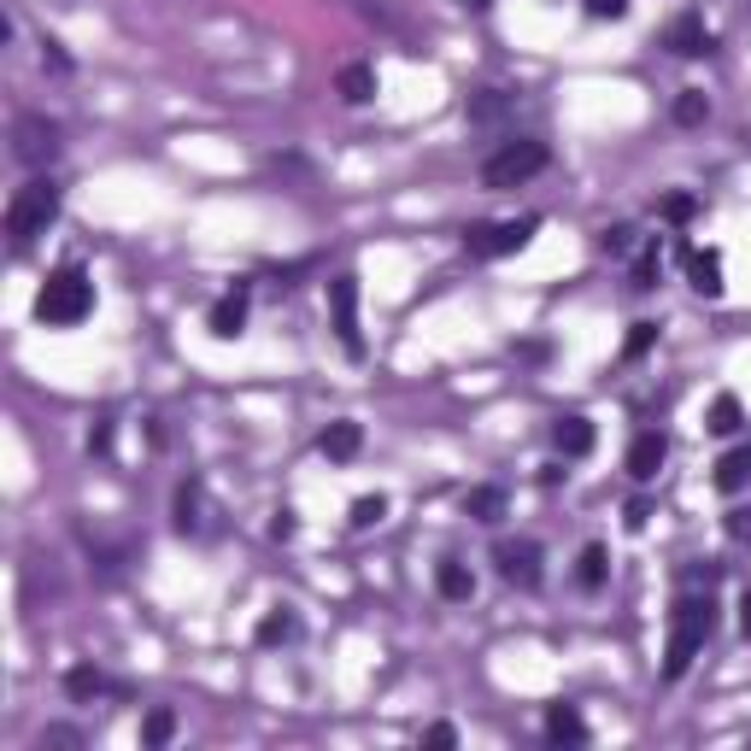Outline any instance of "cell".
Listing matches in <instances>:
<instances>
[{"label":"cell","mask_w":751,"mask_h":751,"mask_svg":"<svg viewBox=\"0 0 751 751\" xmlns=\"http://www.w3.org/2000/svg\"><path fill=\"white\" fill-rule=\"evenodd\" d=\"M711 628H716V604L711 594H692L675 604V616H670V646H663V675L670 682H682V675L692 670V658H699V646L711 640Z\"/></svg>","instance_id":"1"},{"label":"cell","mask_w":751,"mask_h":751,"mask_svg":"<svg viewBox=\"0 0 751 751\" xmlns=\"http://www.w3.org/2000/svg\"><path fill=\"white\" fill-rule=\"evenodd\" d=\"M53 218H60V188H53L48 177H30L18 194L7 200V236H12V247H30L36 236H48Z\"/></svg>","instance_id":"2"},{"label":"cell","mask_w":751,"mask_h":751,"mask_svg":"<svg viewBox=\"0 0 751 751\" xmlns=\"http://www.w3.org/2000/svg\"><path fill=\"white\" fill-rule=\"evenodd\" d=\"M89 311H94V282L82 277V270H53V277L41 282V294H36V317H41V323L71 329V323H82Z\"/></svg>","instance_id":"3"},{"label":"cell","mask_w":751,"mask_h":751,"mask_svg":"<svg viewBox=\"0 0 751 751\" xmlns=\"http://www.w3.org/2000/svg\"><path fill=\"white\" fill-rule=\"evenodd\" d=\"M546 141H505V148L482 165V177H487V188H523L534 170H546Z\"/></svg>","instance_id":"4"},{"label":"cell","mask_w":751,"mask_h":751,"mask_svg":"<svg viewBox=\"0 0 751 751\" xmlns=\"http://www.w3.org/2000/svg\"><path fill=\"white\" fill-rule=\"evenodd\" d=\"M540 218H505V224H475L464 236V253L470 258H505V253H523L534 241Z\"/></svg>","instance_id":"5"},{"label":"cell","mask_w":751,"mask_h":751,"mask_svg":"<svg viewBox=\"0 0 751 751\" xmlns=\"http://www.w3.org/2000/svg\"><path fill=\"white\" fill-rule=\"evenodd\" d=\"M329 311H335V335L346 346V358H365V329H358V282L353 277H329Z\"/></svg>","instance_id":"6"},{"label":"cell","mask_w":751,"mask_h":751,"mask_svg":"<svg viewBox=\"0 0 751 751\" xmlns=\"http://www.w3.org/2000/svg\"><path fill=\"white\" fill-rule=\"evenodd\" d=\"M499 575L517 582V587H534L540 582V546L534 540H505L499 546Z\"/></svg>","instance_id":"7"},{"label":"cell","mask_w":751,"mask_h":751,"mask_svg":"<svg viewBox=\"0 0 751 751\" xmlns=\"http://www.w3.org/2000/svg\"><path fill=\"white\" fill-rule=\"evenodd\" d=\"M53 148H60V129L48 118H18V158L24 165H48Z\"/></svg>","instance_id":"8"},{"label":"cell","mask_w":751,"mask_h":751,"mask_svg":"<svg viewBox=\"0 0 751 751\" xmlns=\"http://www.w3.org/2000/svg\"><path fill=\"white\" fill-rule=\"evenodd\" d=\"M663 458H670V441H663V435H634V446H628V475H634V482H652V475L663 470Z\"/></svg>","instance_id":"9"},{"label":"cell","mask_w":751,"mask_h":751,"mask_svg":"<svg viewBox=\"0 0 751 751\" xmlns=\"http://www.w3.org/2000/svg\"><path fill=\"white\" fill-rule=\"evenodd\" d=\"M206 323H212V335H218V341H236L241 329H247V294H241V288H236V294H224L218 306H212Z\"/></svg>","instance_id":"10"},{"label":"cell","mask_w":751,"mask_h":751,"mask_svg":"<svg viewBox=\"0 0 751 751\" xmlns=\"http://www.w3.org/2000/svg\"><path fill=\"white\" fill-rule=\"evenodd\" d=\"M687 277H692V288H699L704 300H716L722 288H728V282H722V253H716V247H704V253H687Z\"/></svg>","instance_id":"11"},{"label":"cell","mask_w":751,"mask_h":751,"mask_svg":"<svg viewBox=\"0 0 751 751\" xmlns=\"http://www.w3.org/2000/svg\"><path fill=\"white\" fill-rule=\"evenodd\" d=\"M552 441H558L563 458H587L594 453V423H587V417H558Z\"/></svg>","instance_id":"12"},{"label":"cell","mask_w":751,"mask_h":751,"mask_svg":"<svg viewBox=\"0 0 751 751\" xmlns=\"http://www.w3.org/2000/svg\"><path fill=\"white\" fill-rule=\"evenodd\" d=\"M546 740H558V746H582V740H587L582 711H575V704H552V711H546Z\"/></svg>","instance_id":"13"},{"label":"cell","mask_w":751,"mask_h":751,"mask_svg":"<svg viewBox=\"0 0 751 751\" xmlns=\"http://www.w3.org/2000/svg\"><path fill=\"white\" fill-rule=\"evenodd\" d=\"M670 48L682 53V60H699V53H711V36H704V24L692 18V12H682V18L670 24Z\"/></svg>","instance_id":"14"},{"label":"cell","mask_w":751,"mask_h":751,"mask_svg":"<svg viewBox=\"0 0 751 751\" xmlns=\"http://www.w3.org/2000/svg\"><path fill=\"white\" fill-rule=\"evenodd\" d=\"M716 487H722V494H740V487H751V441H740L716 464Z\"/></svg>","instance_id":"15"},{"label":"cell","mask_w":751,"mask_h":751,"mask_svg":"<svg viewBox=\"0 0 751 751\" xmlns=\"http://www.w3.org/2000/svg\"><path fill=\"white\" fill-rule=\"evenodd\" d=\"M435 587H441V599H453V604H464L470 594H475V575L464 570L458 558H446L441 570H435Z\"/></svg>","instance_id":"16"},{"label":"cell","mask_w":751,"mask_h":751,"mask_svg":"<svg viewBox=\"0 0 751 751\" xmlns=\"http://www.w3.org/2000/svg\"><path fill=\"white\" fill-rule=\"evenodd\" d=\"M335 89H341V100H346V106H365V100L376 94V71H370V65H341Z\"/></svg>","instance_id":"17"},{"label":"cell","mask_w":751,"mask_h":751,"mask_svg":"<svg viewBox=\"0 0 751 751\" xmlns=\"http://www.w3.org/2000/svg\"><path fill=\"white\" fill-rule=\"evenodd\" d=\"M358 441H365V429H358V423H329L317 446H323V458H353Z\"/></svg>","instance_id":"18"},{"label":"cell","mask_w":751,"mask_h":751,"mask_svg":"<svg viewBox=\"0 0 751 751\" xmlns=\"http://www.w3.org/2000/svg\"><path fill=\"white\" fill-rule=\"evenodd\" d=\"M604 575H611V552H604V546H587L582 563H575V582H582L587 594H599V587H604Z\"/></svg>","instance_id":"19"},{"label":"cell","mask_w":751,"mask_h":751,"mask_svg":"<svg viewBox=\"0 0 751 751\" xmlns=\"http://www.w3.org/2000/svg\"><path fill=\"white\" fill-rule=\"evenodd\" d=\"M464 511L475 517V523H499L505 517V487H475V494L464 499Z\"/></svg>","instance_id":"20"},{"label":"cell","mask_w":751,"mask_h":751,"mask_svg":"<svg viewBox=\"0 0 751 751\" xmlns=\"http://www.w3.org/2000/svg\"><path fill=\"white\" fill-rule=\"evenodd\" d=\"M740 423H746L740 399H734V394H716V399H711V429H716V435H740Z\"/></svg>","instance_id":"21"},{"label":"cell","mask_w":751,"mask_h":751,"mask_svg":"<svg viewBox=\"0 0 751 751\" xmlns=\"http://www.w3.org/2000/svg\"><path fill=\"white\" fill-rule=\"evenodd\" d=\"M258 646H282V640H294V616L288 611H265L258 616V634H253Z\"/></svg>","instance_id":"22"},{"label":"cell","mask_w":751,"mask_h":751,"mask_svg":"<svg viewBox=\"0 0 751 751\" xmlns=\"http://www.w3.org/2000/svg\"><path fill=\"white\" fill-rule=\"evenodd\" d=\"M65 692H71V699H100V692H106V675L82 663V670H71V675H65Z\"/></svg>","instance_id":"23"},{"label":"cell","mask_w":751,"mask_h":751,"mask_svg":"<svg viewBox=\"0 0 751 751\" xmlns=\"http://www.w3.org/2000/svg\"><path fill=\"white\" fill-rule=\"evenodd\" d=\"M704 118H711V100H704L699 89H682V100H675V124H704Z\"/></svg>","instance_id":"24"},{"label":"cell","mask_w":751,"mask_h":751,"mask_svg":"<svg viewBox=\"0 0 751 751\" xmlns=\"http://www.w3.org/2000/svg\"><path fill=\"white\" fill-rule=\"evenodd\" d=\"M177 529H182V534L200 529V487H194V482L177 487Z\"/></svg>","instance_id":"25"},{"label":"cell","mask_w":751,"mask_h":751,"mask_svg":"<svg viewBox=\"0 0 751 751\" xmlns=\"http://www.w3.org/2000/svg\"><path fill=\"white\" fill-rule=\"evenodd\" d=\"M170 734H177V716H170V711H148V722H141V740H148V746H165Z\"/></svg>","instance_id":"26"},{"label":"cell","mask_w":751,"mask_h":751,"mask_svg":"<svg viewBox=\"0 0 751 751\" xmlns=\"http://www.w3.org/2000/svg\"><path fill=\"white\" fill-rule=\"evenodd\" d=\"M382 517H387V499L382 494H365V499L353 505V529H376Z\"/></svg>","instance_id":"27"},{"label":"cell","mask_w":751,"mask_h":751,"mask_svg":"<svg viewBox=\"0 0 751 751\" xmlns=\"http://www.w3.org/2000/svg\"><path fill=\"white\" fill-rule=\"evenodd\" d=\"M652 341H658V323H634L628 341H623V358H646V353H652Z\"/></svg>","instance_id":"28"},{"label":"cell","mask_w":751,"mask_h":751,"mask_svg":"<svg viewBox=\"0 0 751 751\" xmlns=\"http://www.w3.org/2000/svg\"><path fill=\"white\" fill-rule=\"evenodd\" d=\"M692 212H699V200H692V194H670V200H663V218H670V224H692Z\"/></svg>","instance_id":"29"},{"label":"cell","mask_w":751,"mask_h":751,"mask_svg":"<svg viewBox=\"0 0 751 751\" xmlns=\"http://www.w3.org/2000/svg\"><path fill=\"white\" fill-rule=\"evenodd\" d=\"M623 523H628L634 534H640L646 523H652V505H646V499H628V511H623Z\"/></svg>","instance_id":"30"},{"label":"cell","mask_w":751,"mask_h":751,"mask_svg":"<svg viewBox=\"0 0 751 751\" xmlns=\"http://www.w3.org/2000/svg\"><path fill=\"white\" fill-rule=\"evenodd\" d=\"M634 288H658V253H646L640 265H634Z\"/></svg>","instance_id":"31"},{"label":"cell","mask_w":751,"mask_h":751,"mask_svg":"<svg viewBox=\"0 0 751 751\" xmlns=\"http://www.w3.org/2000/svg\"><path fill=\"white\" fill-rule=\"evenodd\" d=\"M423 746H458V728H446V722H435V728H423Z\"/></svg>","instance_id":"32"},{"label":"cell","mask_w":751,"mask_h":751,"mask_svg":"<svg viewBox=\"0 0 751 751\" xmlns=\"http://www.w3.org/2000/svg\"><path fill=\"white\" fill-rule=\"evenodd\" d=\"M728 534H734V540H751V505H740V511H728Z\"/></svg>","instance_id":"33"},{"label":"cell","mask_w":751,"mask_h":751,"mask_svg":"<svg viewBox=\"0 0 751 751\" xmlns=\"http://www.w3.org/2000/svg\"><path fill=\"white\" fill-rule=\"evenodd\" d=\"M587 12H594V18H623L628 0H587Z\"/></svg>","instance_id":"34"},{"label":"cell","mask_w":751,"mask_h":751,"mask_svg":"<svg viewBox=\"0 0 751 751\" xmlns=\"http://www.w3.org/2000/svg\"><path fill=\"white\" fill-rule=\"evenodd\" d=\"M41 746H82V740L71 728H48V734H41Z\"/></svg>","instance_id":"35"},{"label":"cell","mask_w":751,"mask_h":751,"mask_svg":"<svg viewBox=\"0 0 751 751\" xmlns=\"http://www.w3.org/2000/svg\"><path fill=\"white\" fill-rule=\"evenodd\" d=\"M270 534H277V540H288V534H294V511H277V523H270Z\"/></svg>","instance_id":"36"},{"label":"cell","mask_w":751,"mask_h":751,"mask_svg":"<svg viewBox=\"0 0 751 751\" xmlns=\"http://www.w3.org/2000/svg\"><path fill=\"white\" fill-rule=\"evenodd\" d=\"M740 634L751 640V587H746V599H740Z\"/></svg>","instance_id":"37"},{"label":"cell","mask_w":751,"mask_h":751,"mask_svg":"<svg viewBox=\"0 0 751 751\" xmlns=\"http://www.w3.org/2000/svg\"><path fill=\"white\" fill-rule=\"evenodd\" d=\"M464 7H475V12H482V7H487V0H464Z\"/></svg>","instance_id":"38"}]
</instances>
